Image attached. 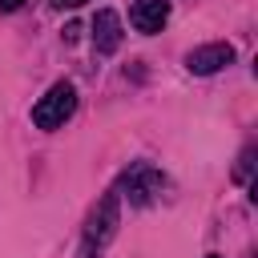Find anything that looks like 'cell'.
Returning a JSON list of instances; mask_svg holds the SVG:
<instances>
[{
	"instance_id": "obj_1",
	"label": "cell",
	"mask_w": 258,
	"mask_h": 258,
	"mask_svg": "<svg viewBox=\"0 0 258 258\" xmlns=\"http://www.w3.org/2000/svg\"><path fill=\"white\" fill-rule=\"evenodd\" d=\"M77 109V89L69 81H56L36 105H32V125L36 129H60Z\"/></svg>"
},
{
	"instance_id": "obj_2",
	"label": "cell",
	"mask_w": 258,
	"mask_h": 258,
	"mask_svg": "<svg viewBox=\"0 0 258 258\" xmlns=\"http://www.w3.org/2000/svg\"><path fill=\"white\" fill-rule=\"evenodd\" d=\"M161 185H165V181H161V173H157L153 165H145V161H141V165H133V169L121 177V189H125V198H129L133 206H149V202L161 194Z\"/></svg>"
},
{
	"instance_id": "obj_3",
	"label": "cell",
	"mask_w": 258,
	"mask_h": 258,
	"mask_svg": "<svg viewBox=\"0 0 258 258\" xmlns=\"http://www.w3.org/2000/svg\"><path fill=\"white\" fill-rule=\"evenodd\" d=\"M230 60H234V44H226V40H214V44H202V48H194V52L185 56V69H189V73H198V77H210V73L226 69Z\"/></svg>"
},
{
	"instance_id": "obj_4",
	"label": "cell",
	"mask_w": 258,
	"mask_h": 258,
	"mask_svg": "<svg viewBox=\"0 0 258 258\" xmlns=\"http://www.w3.org/2000/svg\"><path fill=\"white\" fill-rule=\"evenodd\" d=\"M113 226H117V194H105V202L93 210V218H89V226H85V250L109 242V238H113Z\"/></svg>"
},
{
	"instance_id": "obj_5",
	"label": "cell",
	"mask_w": 258,
	"mask_h": 258,
	"mask_svg": "<svg viewBox=\"0 0 258 258\" xmlns=\"http://www.w3.org/2000/svg\"><path fill=\"white\" fill-rule=\"evenodd\" d=\"M165 20H169V0H133V8H129V24L145 36L161 32Z\"/></svg>"
},
{
	"instance_id": "obj_6",
	"label": "cell",
	"mask_w": 258,
	"mask_h": 258,
	"mask_svg": "<svg viewBox=\"0 0 258 258\" xmlns=\"http://www.w3.org/2000/svg\"><path fill=\"white\" fill-rule=\"evenodd\" d=\"M93 48L101 56H109V52L121 48V16L113 8H101L97 12V20H93Z\"/></svg>"
},
{
	"instance_id": "obj_7",
	"label": "cell",
	"mask_w": 258,
	"mask_h": 258,
	"mask_svg": "<svg viewBox=\"0 0 258 258\" xmlns=\"http://www.w3.org/2000/svg\"><path fill=\"white\" fill-rule=\"evenodd\" d=\"M250 165H254V149H246V153L238 157V169H234V173H238V181H246V177H250Z\"/></svg>"
},
{
	"instance_id": "obj_8",
	"label": "cell",
	"mask_w": 258,
	"mask_h": 258,
	"mask_svg": "<svg viewBox=\"0 0 258 258\" xmlns=\"http://www.w3.org/2000/svg\"><path fill=\"white\" fill-rule=\"evenodd\" d=\"M52 4H56V8H81L85 0H52Z\"/></svg>"
},
{
	"instance_id": "obj_9",
	"label": "cell",
	"mask_w": 258,
	"mask_h": 258,
	"mask_svg": "<svg viewBox=\"0 0 258 258\" xmlns=\"http://www.w3.org/2000/svg\"><path fill=\"white\" fill-rule=\"evenodd\" d=\"M20 4H24V0H0V8H4V12H12V8H20Z\"/></svg>"
},
{
	"instance_id": "obj_10",
	"label": "cell",
	"mask_w": 258,
	"mask_h": 258,
	"mask_svg": "<svg viewBox=\"0 0 258 258\" xmlns=\"http://www.w3.org/2000/svg\"><path fill=\"white\" fill-rule=\"evenodd\" d=\"M210 258H218V254H210Z\"/></svg>"
}]
</instances>
